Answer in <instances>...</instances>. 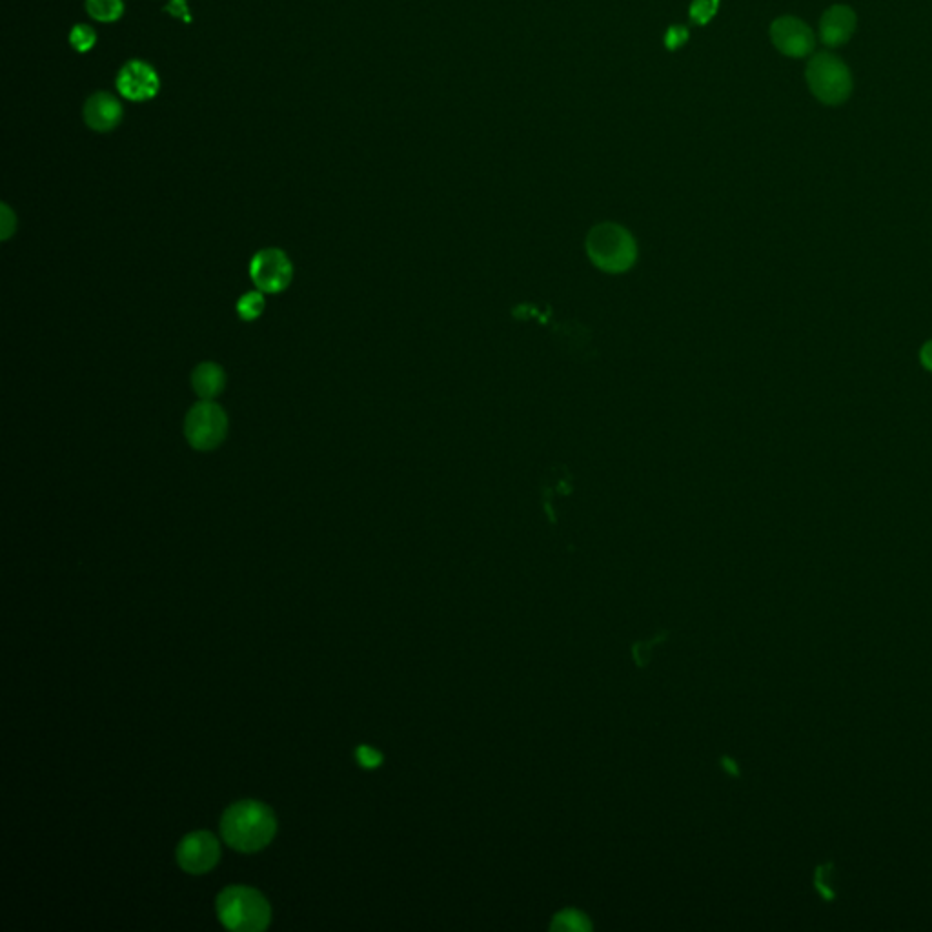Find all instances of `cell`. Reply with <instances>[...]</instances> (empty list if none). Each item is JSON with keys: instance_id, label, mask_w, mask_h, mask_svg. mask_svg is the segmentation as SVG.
<instances>
[{"instance_id": "6da1fadb", "label": "cell", "mask_w": 932, "mask_h": 932, "mask_svg": "<svg viewBox=\"0 0 932 932\" xmlns=\"http://www.w3.org/2000/svg\"><path fill=\"white\" fill-rule=\"evenodd\" d=\"M277 820L270 807L261 801H239L224 812L221 834L235 851L255 852L274 840Z\"/></svg>"}, {"instance_id": "7a4b0ae2", "label": "cell", "mask_w": 932, "mask_h": 932, "mask_svg": "<svg viewBox=\"0 0 932 932\" xmlns=\"http://www.w3.org/2000/svg\"><path fill=\"white\" fill-rule=\"evenodd\" d=\"M217 914L226 929L237 932L264 931L272 911L263 894L250 887H228L217 898Z\"/></svg>"}, {"instance_id": "3957f363", "label": "cell", "mask_w": 932, "mask_h": 932, "mask_svg": "<svg viewBox=\"0 0 932 932\" xmlns=\"http://www.w3.org/2000/svg\"><path fill=\"white\" fill-rule=\"evenodd\" d=\"M588 255L601 270L623 272L636 259V244L625 228L601 224L588 235Z\"/></svg>"}, {"instance_id": "277c9868", "label": "cell", "mask_w": 932, "mask_h": 932, "mask_svg": "<svg viewBox=\"0 0 932 932\" xmlns=\"http://www.w3.org/2000/svg\"><path fill=\"white\" fill-rule=\"evenodd\" d=\"M807 82L814 97L823 104L838 106L852 93L849 68L831 53H816L807 66Z\"/></svg>"}, {"instance_id": "5b68a950", "label": "cell", "mask_w": 932, "mask_h": 932, "mask_svg": "<svg viewBox=\"0 0 932 932\" xmlns=\"http://www.w3.org/2000/svg\"><path fill=\"white\" fill-rule=\"evenodd\" d=\"M184 434L195 450H215L217 446L223 445L228 434L226 412L213 401L197 403L186 416Z\"/></svg>"}, {"instance_id": "8992f818", "label": "cell", "mask_w": 932, "mask_h": 932, "mask_svg": "<svg viewBox=\"0 0 932 932\" xmlns=\"http://www.w3.org/2000/svg\"><path fill=\"white\" fill-rule=\"evenodd\" d=\"M250 277L263 294H281L294 279V266L283 250L266 248L254 255Z\"/></svg>"}, {"instance_id": "52a82bcc", "label": "cell", "mask_w": 932, "mask_h": 932, "mask_svg": "<svg viewBox=\"0 0 932 932\" xmlns=\"http://www.w3.org/2000/svg\"><path fill=\"white\" fill-rule=\"evenodd\" d=\"M221 849L219 841L210 832H193L186 836L177 847V862L190 874H204L212 871L219 862Z\"/></svg>"}, {"instance_id": "ba28073f", "label": "cell", "mask_w": 932, "mask_h": 932, "mask_svg": "<svg viewBox=\"0 0 932 932\" xmlns=\"http://www.w3.org/2000/svg\"><path fill=\"white\" fill-rule=\"evenodd\" d=\"M770 37L783 55L794 59L811 55L816 44L811 28L796 17H780L772 22Z\"/></svg>"}, {"instance_id": "9c48e42d", "label": "cell", "mask_w": 932, "mask_h": 932, "mask_svg": "<svg viewBox=\"0 0 932 932\" xmlns=\"http://www.w3.org/2000/svg\"><path fill=\"white\" fill-rule=\"evenodd\" d=\"M159 77L150 64L142 61L128 62L117 77V88L128 101H148L159 92Z\"/></svg>"}, {"instance_id": "30bf717a", "label": "cell", "mask_w": 932, "mask_h": 932, "mask_svg": "<svg viewBox=\"0 0 932 932\" xmlns=\"http://www.w3.org/2000/svg\"><path fill=\"white\" fill-rule=\"evenodd\" d=\"M856 30V13L849 6H832L821 17L820 37L823 44L838 48L849 41Z\"/></svg>"}, {"instance_id": "8fae6325", "label": "cell", "mask_w": 932, "mask_h": 932, "mask_svg": "<svg viewBox=\"0 0 932 932\" xmlns=\"http://www.w3.org/2000/svg\"><path fill=\"white\" fill-rule=\"evenodd\" d=\"M84 121L95 132H110L122 121L121 102L110 93H95L84 106Z\"/></svg>"}, {"instance_id": "7c38bea8", "label": "cell", "mask_w": 932, "mask_h": 932, "mask_svg": "<svg viewBox=\"0 0 932 932\" xmlns=\"http://www.w3.org/2000/svg\"><path fill=\"white\" fill-rule=\"evenodd\" d=\"M192 386L195 394L203 401H212L223 392L226 386L223 366L215 365V363H201L193 370Z\"/></svg>"}, {"instance_id": "4fadbf2b", "label": "cell", "mask_w": 932, "mask_h": 932, "mask_svg": "<svg viewBox=\"0 0 932 932\" xmlns=\"http://www.w3.org/2000/svg\"><path fill=\"white\" fill-rule=\"evenodd\" d=\"M86 10L97 21L113 22L121 19L124 4L122 0H86Z\"/></svg>"}, {"instance_id": "5bb4252c", "label": "cell", "mask_w": 932, "mask_h": 932, "mask_svg": "<svg viewBox=\"0 0 932 932\" xmlns=\"http://www.w3.org/2000/svg\"><path fill=\"white\" fill-rule=\"evenodd\" d=\"M264 306H266V301H264L261 290L259 292H248L239 299L237 312L244 321H255V319H259L263 315Z\"/></svg>"}, {"instance_id": "9a60e30c", "label": "cell", "mask_w": 932, "mask_h": 932, "mask_svg": "<svg viewBox=\"0 0 932 932\" xmlns=\"http://www.w3.org/2000/svg\"><path fill=\"white\" fill-rule=\"evenodd\" d=\"M718 8H720V0H692L690 17L699 26H705L714 19Z\"/></svg>"}, {"instance_id": "2e32d148", "label": "cell", "mask_w": 932, "mask_h": 932, "mask_svg": "<svg viewBox=\"0 0 932 932\" xmlns=\"http://www.w3.org/2000/svg\"><path fill=\"white\" fill-rule=\"evenodd\" d=\"M70 42L75 50L84 53V51L92 50L93 44L97 42V35H95V31H93V28H90V26L79 24V26H75V28L71 30Z\"/></svg>"}, {"instance_id": "e0dca14e", "label": "cell", "mask_w": 932, "mask_h": 932, "mask_svg": "<svg viewBox=\"0 0 932 932\" xmlns=\"http://www.w3.org/2000/svg\"><path fill=\"white\" fill-rule=\"evenodd\" d=\"M687 41H689V31L683 26H672L665 35V44L669 50H678Z\"/></svg>"}, {"instance_id": "ac0fdd59", "label": "cell", "mask_w": 932, "mask_h": 932, "mask_svg": "<svg viewBox=\"0 0 932 932\" xmlns=\"http://www.w3.org/2000/svg\"><path fill=\"white\" fill-rule=\"evenodd\" d=\"M357 758H359V763H361L363 767H368V769H374V767H377V765L383 761L379 752L368 749V747H359V749H357Z\"/></svg>"}, {"instance_id": "d6986e66", "label": "cell", "mask_w": 932, "mask_h": 932, "mask_svg": "<svg viewBox=\"0 0 932 932\" xmlns=\"http://www.w3.org/2000/svg\"><path fill=\"white\" fill-rule=\"evenodd\" d=\"M166 10L172 11L175 17H183L184 21H190V17H188V6H186L184 0H172V2L168 4Z\"/></svg>"}, {"instance_id": "ffe728a7", "label": "cell", "mask_w": 932, "mask_h": 932, "mask_svg": "<svg viewBox=\"0 0 932 932\" xmlns=\"http://www.w3.org/2000/svg\"><path fill=\"white\" fill-rule=\"evenodd\" d=\"M920 363H922L925 370L932 372V339L922 346V350H920Z\"/></svg>"}]
</instances>
